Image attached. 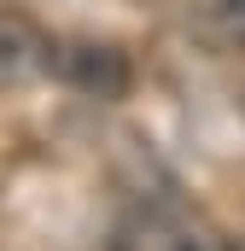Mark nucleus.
Returning <instances> with one entry per match:
<instances>
[{
    "label": "nucleus",
    "mask_w": 245,
    "mask_h": 251,
    "mask_svg": "<svg viewBox=\"0 0 245 251\" xmlns=\"http://www.w3.org/2000/svg\"><path fill=\"white\" fill-rule=\"evenodd\" d=\"M24 35H29V29H24L18 18H0V76H6V82H24V76L41 70V47H29V53L18 47Z\"/></svg>",
    "instance_id": "f257e3e1"
},
{
    "label": "nucleus",
    "mask_w": 245,
    "mask_h": 251,
    "mask_svg": "<svg viewBox=\"0 0 245 251\" xmlns=\"http://www.w3.org/2000/svg\"><path fill=\"white\" fill-rule=\"evenodd\" d=\"M222 6H228V12H234V18L245 24V0H222Z\"/></svg>",
    "instance_id": "f03ea898"
},
{
    "label": "nucleus",
    "mask_w": 245,
    "mask_h": 251,
    "mask_svg": "<svg viewBox=\"0 0 245 251\" xmlns=\"http://www.w3.org/2000/svg\"><path fill=\"white\" fill-rule=\"evenodd\" d=\"M175 251H198V246H175Z\"/></svg>",
    "instance_id": "7ed1b4c3"
}]
</instances>
